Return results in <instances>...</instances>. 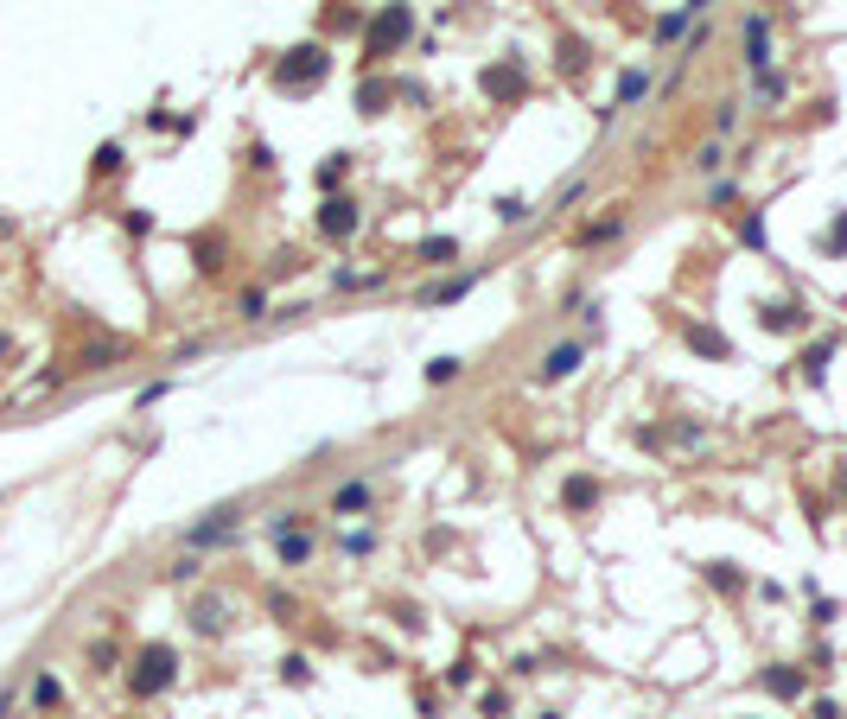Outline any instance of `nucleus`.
<instances>
[{"mask_svg":"<svg viewBox=\"0 0 847 719\" xmlns=\"http://www.w3.org/2000/svg\"><path fill=\"white\" fill-rule=\"evenodd\" d=\"M408 32H414L408 7H383V13H376V26H370V39H363V45H370V58H389V51L402 45Z\"/></svg>","mask_w":847,"mask_h":719,"instance_id":"7ed1b4c3","label":"nucleus"},{"mask_svg":"<svg viewBox=\"0 0 847 719\" xmlns=\"http://www.w3.org/2000/svg\"><path fill=\"white\" fill-rule=\"evenodd\" d=\"M389 102V83H363V115H383Z\"/></svg>","mask_w":847,"mask_h":719,"instance_id":"412c9836","label":"nucleus"},{"mask_svg":"<svg viewBox=\"0 0 847 719\" xmlns=\"http://www.w3.org/2000/svg\"><path fill=\"white\" fill-rule=\"evenodd\" d=\"M765 32H771L765 20H746V58H752V70H765V64H771V58H765Z\"/></svg>","mask_w":847,"mask_h":719,"instance_id":"ddd939ff","label":"nucleus"},{"mask_svg":"<svg viewBox=\"0 0 847 719\" xmlns=\"http://www.w3.org/2000/svg\"><path fill=\"white\" fill-rule=\"evenodd\" d=\"M497 217H504V223H523L529 204H523V198H497Z\"/></svg>","mask_w":847,"mask_h":719,"instance_id":"4be33fe9","label":"nucleus"},{"mask_svg":"<svg viewBox=\"0 0 847 719\" xmlns=\"http://www.w3.org/2000/svg\"><path fill=\"white\" fill-rule=\"evenodd\" d=\"M414 255H421V261H459V242L453 236H421V242H414Z\"/></svg>","mask_w":847,"mask_h":719,"instance_id":"9b49d317","label":"nucleus"},{"mask_svg":"<svg viewBox=\"0 0 847 719\" xmlns=\"http://www.w3.org/2000/svg\"><path fill=\"white\" fill-rule=\"evenodd\" d=\"M484 90H491V96H523V64H510V70L491 64V70H484Z\"/></svg>","mask_w":847,"mask_h":719,"instance_id":"6e6552de","label":"nucleus"},{"mask_svg":"<svg viewBox=\"0 0 847 719\" xmlns=\"http://www.w3.org/2000/svg\"><path fill=\"white\" fill-rule=\"evenodd\" d=\"M332 510H338V516H363V510H370V484H338Z\"/></svg>","mask_w":847,"mask_h":719,"instance_id":"9d476101","label":"nucleus"},{"mask_svg":"<svg viewBox=\"0 0 847 719\" xmlns=\"http://www.w3.org/2000/svg\"><path fill=\"white\" fill-rule=\"evenodd\" d=\"M809 713H816V719H841V707H835V700H816Z\"/></svg>","mask_w":847,"mask_h":719,"instance_id":"bb28decb","label":"nucleus"},{"mask_svg":"<svg viewBox=\"0 0 847 719\" xmlns=\"http://www.w3.org/2000/svg\"><path fill=\"white\" fill-rule=\"evenodd\" d=\"M707 580H714L720 592H739V586H746V580H739L733 567H726V560H714V567H707Z\"/></svg>","mask_w":847,"mask_h":719,"instance_id":"aec40b11","label":"nucleus"},{"mask_svg":"<svg viewBox=\"0 0 847 719\" xmlns=\"http://www.w3.org/2000/svg\"><path fill=\"white\" fill-rule=\"evenodd\" d=\"M688 344H695L701 357H733V350H726V338H720V331H707V325H688Z\"/></svg>","mask_w":847,"mask_h":719,"instance_id":"f8f14e48","label":"nucleus"},{"mask_svg":"<svg viewBox=\"0 0 847 719\" xmlns=\"http://www.w3.org/2000/svg\"><path fill=\"white\" fill-rule=\"evenodd\" d=\"M618 230H625V217H605V223H586V230H580V242H612Z\"/></svg>","mask_w":847,"mask_h":719,"instance_id":"a211bd4d","label":"nucleus"},{"mask_svg":"<svg viewBox=\"0 0 847 719\" xmlns=\"http://www.w3.org/2000/svg\"><path fill=\"white\" fill-rule=\"evenodd\" d=\"M765 325L771 331H797L803 319H797V306H765Z\"/></svg>","mask_w":847,"mask_h":719,"instance_id":"6ab92c4d","label":"nucleus"},{"mask_svg":"<svg viewBox=\"0 0 847 719\" xmlns=\"http://www.w3.org/2000/svg\"><path fill=\"white\" fill-rule=\"evenodd\" d=\"M357 204L351 198H325V210H319V236L325 242H344V236H357Z\"/></svg>","mask_w":847,"mask_h":719,"instance_id":"20e7f679","label":"nucleus"},{"mask_svg":"<svg viewBox=\"0 0 847 719\" xmlns=\"http://www.w3.org/2000/svg\"><path fill=\"white\" fill-rule=\"evenodd\" d=\"M58 700H64V688H58L51 675H39V681H32V707H58Z\"/></svg>","mask_w":847,"mask_h":719,"instance_id":"f3484780","label":"nucleus"},{"mask_svg":"<svg viewBox=\"0 0 847 719\" xmlns=\"http://www.w3.org/2000/svg\"><path fill=\"white\" fill-rule=\"evenodd\" d=\"M306 554H313V541L287 529V535H281V560H287V567H306Z\"/></svg>","mask_w":847,"mask_h":719,"instance_id":"4468645a","label":"nucleus"},{"mask_svg":"<svg viewBox=\"0 0 847 719\" xmlns=\"http://www.w3.org/2000/svg\"><path fill=\"white\" fill-rule=\"evenodd\" d=\"M822 249H847V217H835V230L822 236Z\"/></svg>","mask_w":847,"mask_h":719,"instance_id":"a878e982","label":"nucleus"},{"mask_svg":"<svg viewBox=\"0 0 847 719\" xmlns=\"http://www.w3.org/2000/svg\"><path fill=\"white\" fill-rule=\"evenodd\" d=\"M192 624L204 630V637H217V630H223V605H217V599H204V605L192 611Z\"/></svg>","mask_w":847,"mask_h":719,"instance_id":"dca6fc26","label":"nucleus"},{"mask_svg":"<svg viewBox=\"0 0 847 719\" xmlns=\"http://www.w3.org/2000/svg\"><path fill=\"white\" fill-rule=\"evenodd\" d=\"M574 370H580V344H555V350L542 357V376H548V382H561V376H574Z\"/></svg>","mask_w":847,"mask_h":719,"instance_id":"0eeeda50","label":"nucleus"},{"mask_svg":"<svg viewBox=\"0 0 847 719\" xmlns=\"http://www.w3.org/2000/svg\"><path fill=\"white\" fill-rule=\"evenodd\" d=\"M682 26H688V7H682V13H669V20H663V26H656V39H676V32H682Z\"/></svg>","mask_w":847,"mask_h":719,"instance_id":"393cba45","label":"nucleus"},{"mask_svg":"<svg viewBox=\"0 0 847 719\" xmlns=\"http://www.w3.org/2000/svg\"><path fill=\"white\" fill-rule=\"evenodd\" d=\"M0 713H7V700H0Z\"/></svg>","mask_w":847,"mask_h":719,"instance_id":"cd10ccee","label":"nucleus"},{"mask_svg":"<svg viewBox=\"0 0 847 719\" xmlns=\"http://www.w3.org/2000/svg\"><path fill=\"white\" fill-rule=\"evenodd\" d=\"M172 681H179V650H172V643H147V650L134 656V669H128L134 700H160Z\"/></svg>","mask_w":847,"mask_h":719,"instance_id":"f257e3e1","label":"nucleus"},{"mask_svg":"<svg viewBox=\"0 0 847 719\" xmlns=\"http://www.w3.org/2000/svg\"><path fill=\"white\" fill-rule=\"evenodd\" d=\"M561 503H567L574 516H586V510L599 503V478H586V471H580V478H567V484H561Z\"/></svg>","mask_w":847,"mask_h":719,"instance_id":"423d86ee","label":"nucleus"},{"mask_svg":"<svg viewBox=\"0 0 847 719\" xmlns=\"http://www.w3.org/2000/svg\"><path fill=\"white\" fill-rule=\"evenodd\" d=\"M332 70V58H325V45H300V51H287V64L274 70V90H313V83Z\"/></svg>","mask_w":847,"mask_h":719,"instance_id":"f03ea898","label":"nucleus"},{"mask_svg":"<svg viewBox=\"0 0 847 719\" xmlns=\"http://www.w3.org/2000/svg\"><path fill=\"white\" fill-rule=\"evenodd\" d=\"M758 688H765V694H777V700H803L809 675H803V669H790V662H771V669L758 675Z\"/></svg>","mask_w":847,"mask_h":719,"instance_id":"39448f33","label":"nucleus"},{"mask_svg":"<svg viewBox=\"0 0 847 719\" xmlns=\"http://www.w3.org/2000/svg\"><path fill=\"white\" fill-rule=\"evenodd\" d=\"M459 376H465L459 357H434V363H427V382H434V389H440V382H459Z\"/></svg>","mask_w":847,"mask_h":719,"instance_id":"2eb2a0df","label":"nucleus"},{"mask_svg":"<svg viewBox=\"0 0 847 719\" xmlns=\"http://www.w3.org/2000/svg\"><path fill=\"white\" fill-rule=\"evenodd\" d=\"M465 293H472V274H453V280H440V287H427L421 306H453V300H465Z\"/></svg>","mask_w":847,"mask_h":719,"instance_id":"1a4fd4ad","label":"nucleus"},{"mask_svg":"<svg viewBox=\"0 0 847 719\" xmlns=\"http://www.w3.org/2000/svg\"><path fill=\"white\" fill-rule=\"evenodd\" d=\"M96 172H121V147H115V140H109V147L96 153Z\"/></svg>","mask_w":847,"mask_h":719,"instance_id":"b1692460","label":"nucleus"},{"mask_svg":"<svg viewBox=\"0 0 847 719\" xmlns=\"http://www.w3.org/2000/svg\"><path fill=\"white\" fill-rule=\"evenodd\" d=\"M338 179H344V153H332V160L319 166V185H338Z\"/></svg>","mask_w":847,"mask_h":719,"instance_id":"5701e85b","label":"nucleus"}]
</instances>
